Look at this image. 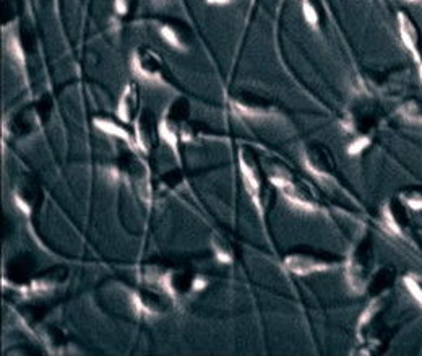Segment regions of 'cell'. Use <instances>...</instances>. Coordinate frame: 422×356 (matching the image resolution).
Returning <instances> with one entry per match:
<instances>
[{
  "label": "cell",
  "mask_w": 422,
  "mask_h": 356,
  "mask_svg": "<svg viewBox=\"0 0 422 356\" xmlns=\"http://www.w3.org/2000/svg\"><path fill=\"white\" fill-rule=\"evenodd\" d=\"M190 116V106L185 98H178L164 111L158 124V132L166 144L178 151L179 139H182V127Z\"/></svg>",
  "instance_id": "6da1fadb"
},
{
  "label": "cell",
  "mask_w": 422,
  "mask_h": 356,
  "mask_svg": "<svg viewBox=\"0 0 422 356\" xmlns=\"http://www.w3.org/2000/svg\"><path fill=\"white\" fill-rule=\"evenodd\" d=\"M284 265H286L289 272L296 273V275H308V273L313 272L328 270V268L331 267L330 263H327L325 261H320V258L301 252H294L291 256H288L284 258Z\"/></svg>",
  "instance_id": "9c48e42d"
},
{
  "label": "cell",
  "mask_w": 422,
  "mask_h": 356,
  "mask_svg": "<svg viewBox=\"0 0 422 356\" xmlns=\"http://www.w3.org/2000/svg\"><path fill=\"white\" fill-rule=\"evenodd\" d=\"M95 125L97 127V129L106 132V134L109 135H114L117 137V139H122L125 141H130V135L127 134V130L122 129V127L119 124H116L114 121L111 119H104V117H97V119H95Z\"/></svg>",
  "instance_id": "9a60e30c"
},
{
  "label": "cell",
  "mask_w": 422,
  "mask_h": 356,
  "mask_svg": "<svg viewBox=\"0 0 422 356\" xmlns=\"http://www.w3.org/2000/svg\"><path fill=\"white\" fill-rule=\"evenodd\" d=\"M132 68L141 80L151 83L164 82V62L153 49L139 47L132 54Z\"/></svg>",
  "instance_id": "3957f363"
},
{
  "label": "cell",
  "mask_w": 422,
  "mask_h": 356,
  "mask_svg": "<svg viewBox=\"0 0 422 356\" xmlns=\"http://www.w3.org/2000/svg\"><path fill=\"white\" fill-rule=\"evenodd\" d=\"M229 102L235 112L249 119H267L274 112L272 102L252 93H237L230 98Z\"/></svg>",
  "instance_id": "5b68a950"
},
{
  "label": "cell",
  "mask_w": 422,
  "mask_h": 356,
  "mask_svg": "<svg viewBox=\"0 0 422 356\" xmlns=\"http://www.w3.org/2000/svg\"><path fill=\"white\" fill-rule=\"evenodd\" d=\"M136 109H139V91H136L135 83H129V85L124 88V93H122L119 100L117 117H119L122 122H130L132 117L135 116Z\"/></svg>",
  "instance_id": "4fadbf2b"
},
{
  "label": "cell",
  "mask_w": 422,
  "mask_h": 356,
  "mask_svg": "<svg viewBox=\"0 0 422 356\" xmlns=\"http://www.w3.org/2000/svg\"><path fill=\"white\" fill-rule=\"evenodd\" d=\"M304 164L317 178H330L333 171V160L325 146L311 145L304 153Z\"/></svg>",
  "instance_id": "52a82bcc"
},
{
  "label": "cell",
  "mask_w": 422,
  "mask_h": 356,
  "mask_svg": "<svg viewBox=\"0 0 422 356\" xmlns=\"http://www.w3.org/2000/svg\"><path fill=\"white\" fill-rule=\"evenodd\" d=\"M134 304H135V309L139 311V314L148 316V317L158 316V314H161V312H164V309H166L163 297L155 295V293H150V291L135 293Z\"/></svg>",
  "instance_id": "7c38bea8"
},
{
  "label": "cell",
  "mask_w": 422,
  "mask_h": 356,
  "mask_svg": "<svg viewBox=\"0 0 422 356\" xmlns=\"http://www.w3.org/2000/svg\"><path fill=\"white\" fill-rule=\"evenodd\" d=\"M403 112L405 117L411 122H416V124H422V112L419 111L418 105H414V102H408V105L403 106Z\"/></svg>",
  "instance_id": "e0dca14e"
},
{
  "label": "cell",
  "mask_w": 422,
  "mask_h": 356,
  "mask_svg": "<svg viewBox=\"0 0 422 356\" xmlns=\"http://www.w3.org/2000/svg\"><path fill=\"white\" fill-rule=\"evenodd\" d=\"M408 205L414 210H421L422 208V199L421 197H411V199H408Z\"/></svg>",
  "instance_id": "cb8c5ba5"
},
{
  "label": "cell",
  "mask_w": 422,
  "mask_h": 356,
  "mask_svg": "<svg viewBox=\"0 0 422 356\" xmlns=\"http://www.w3.org/2000/svg\"><path fill=\"white\" fill-rule=\"evenodd\" d=\"M405 285H406V288H408V291L411 293V295H413L414 300L422 306V288L411 277L405 278Z\"/></svg>",
  "instance_id": "44dd1931"
},
{
  "label": "cell",
  "mask_w": 422,
  "mask_h": 356,
  "mask_svg": "<svg viewBox=\"0 0 422 356\" xmlns=\"http://www.w3.org/2000/svg\"><path fill=\"white\" fill-rule=\"evenodd\" d=\"M272 183L276 185V187L281 190L284 197L289 203H292L294 207L306 210V212H315V203L312 202L311 199L307 197V194L299 187V185L294 183L291 173L284 168H278L273 171L272 174Z\"/></svg>",
  "instance_id": "277c9868"
},
{
  "label": "cell",
  "mask_w": 422,
  "mask_h": 356,
  "mask_svg": "<svg viewBox=\"0 0 422 356\" xmlns=\"http://www.w3.org/2000/svg\"><path fill=\"white\" fill-rule=\"evenodd\" d=\"M205 2L210 5H229V3L235 2V0H205Z\"/></svg>",
  "instance_id": "d4e9b609"
},
{
  "label": "cell",
  "mask_w": 422,
  "mask_h": 356,
  "mask_svg": "<svg viewBox=\"0 0 422 356\" xmlns=\"http://www.w3.org/2000/svg\"><path fill=\"white\" fill-rule=\"evenodd\" d=\"M41 199H42L41 189H39V185L36 184V180L34 179L24 178L23 180H19L17 187L13 190L15 203H17L18 208L26 215H31L34 210L39 207Z\"/></svg>",
  "instance_id": "8992f818"
},
{
  "label": "cell",
  "mask_w": 422,
  "mask_h": 356,
  "mask_svg": "<svg viewBox=\"0 0 422 356\" xmlns=\"http://www.w3.org/2000/svg\"><path fill=\"white\" fill-rule=\"evenodd\" d=\"M239 166L242 173L244 185L260 212L263 210V178L260 173L258 161L255 158V153L250 148L239 150Z\"/></svg>",
  "instance_id": "7a4b0ae2"
},
{
  "label": "cell",
  "mask_w": 422,
  "mask_h": 356,
  "mask_svg": "<svg viewBox=\"0 0 422 356\" xmlns=\"http://www.w3.org/2000/svg\"><path fill=\"white\" fill-rule=\"evenodd\" d=\"M398 20H400V33L401 38H403V42L406 44V47L418 57V33H416V28L413 26L411 20L406 17L405 13H400Z\"/></svg>",
  "instance_id": "5bb4252c"
},
{
  "label": "cell",
  "mask_w": 422,
  "mask_h": 356,
  "mask_svg": "<svg viewBox=\"0 0 422 356\" xmlns=\"http://www.w3.org/2000/svg\"><path fill=\"white\" fill-rule=\"evenodd\" d=\"M377 307H379V304H377V302H372V304L369 307H367V309L364 311V314H362L361 319H359V329H361V327H364V324H367V322H369L372 319V316L375 314Z\"/></svg>",
  "instance_id": "603a6c76"
},
{
  "label": "cell",
  "mask_w": 422,
  "mask_h": 356,
  "mask_svg": "<svg viewBox=\"0 0 422 356\" xmlns=\"http://www.w3.org/2000/svg\"><path fill=\"white\" fill-rule=\"evenodd\" d=\"M130 3H132V0H114L116 13L120 15V17H124V15H129Z\"/></svg>",
  "instance_id": "7402d4cb"
},
{
  "label": "cell",
  "mask_w": 422,
  "mask_h": 356,
  "mask_svg": "<svg viewBox=\"0 0 422 356\" xmlns=\"http://www.w3.org/2000/svg\"><path fill=\"white\" fill-rule=\"evenodd\" d=\"M419 72H421V78H422V67L419 68Z\"/></svg>",
  "instance_id": "484cf974"
},
{
  "label": "cell",
  "mask_w": 422,
  "mask_h": 356,
  "mask_svg": "<svg viewBox=\"0 0 422 356\" xmlns=\"http://www.w3.org/2000/svg\"><path fill=\"white\" fill-rule=\"evenodd\" d=\"M161 38L178 51L187 52L192 47V33L185 24L179 22H166L159 26Z\"/></svg>",
  "instance_id": "ba28073f"
},
{
  "label": "cell",
  "mask_w": 422,
  "mask_h": 356,
  "mask_svg": "<svg viewBox=\"0 0 422 356\" xmlns=\"http://www.w3.org/2000/svg\"><path fill=\"white\" fill-rule=\"evenodd\" d=\"M384 222H385L386 226H389L390 231L396 234V236H401V234H403V233H401V228L398 226V223H396V219H395L393 215H391V210L389 207L384 208Z\"/></svg>",
  "instance_id": "ffe728a7"
},
{
  "label": "cell",
  "mask_w": 422,
  "mask_h": 356,
  "mask_svg": "<svg viewBox=\"0 0 422 356\" xmlns=\"http://www.w3.org/2000/svg\"><path fill=\"white\" fill-rule=\"evenodd\" d=\"M155 141V122L153 114L143 109L135 122V144L143 153H148Z\"/></svg>",
  "instance_id": "8fae6325"
},
{
  "label": "cell",
  "mask_w": 422,
  "mask_h": 356,
  "mask_svg": "<svg viewBox=\"0 0 422 356\" xmlns=\"http://www.w3.org/2000/svg\"><path fill=\"white\" fill-rule=\"evenodd\" d=\"M302 12H304V17H306V20H307V23L312 24V26L315 28L318 24V13H317L315 7L312 5L311 0H304V2H302Z\"/></svg>",
  "instance_id": "ac0fdd59"
},
{
  "label": "cell",
  "mask_w": 422,
  "mask_h": 356,
  "mask_svg": "<svg viewBox=\"0 0 422 356\" xmlns=\"http://www.w3.org/2000/svg\"><path fill=\"white\" fill-rule=\"evenodd\" d=\"M67 277V268L65 267H54L51 270L42 272L41 275L34 278L29 283V293L31 295H47L52 290L61 285Z\"/></svg>",
  "instance_id": "30bf717a"
},
{
  "label": "cell",
  "mask_w": 422,
  "mask_h": 356,
  "mask_svg": "<svg viewBox=\"0 0 422 356\" xmlns=\"http://www.w3.org/2000/svg\"><path fill=\"white\" fill-rule=\"evenodd\" d=\"M369 145H370L369 137H359V139L354 140L350 145V148H347V153H350L351 156H356V155L362 153V151H364Z\"/></svg>",
  "instance_id": "d6986e66"
},
{
  "label": "cell",
  "mask_w": 422,
  "mask_h": 356,
  "mask_svg": "<svg viewBox=\"0 0 422 356\" xmlns=\"http://www.w3.org/2000/svg\"><path fill=\"white\" fill-rule=\"evenodd\" d=\"M214 252H216V257H218L219 262L230 263L234 261L233 249H230L229 244L223 241V239H218V241L214 239Z\"/></svg>",
  "instance_id": "2e32d148"
}]
</instances>
